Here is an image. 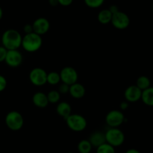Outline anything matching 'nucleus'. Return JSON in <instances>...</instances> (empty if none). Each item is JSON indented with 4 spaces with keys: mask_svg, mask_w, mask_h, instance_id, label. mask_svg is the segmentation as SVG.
<instances>
[{
    "mask_svg": "<svg viewBox=\"0 0 153 153\" xmlns=\"http://www.w3.org/2000/svg\"><path fill=\"white\" fill-rule=\"evenodd\" d=\"M67 153H74V152H67Z\"/></svg>",
    "mask_w": 153,
    "mask_h": 153,
    "instance_id": "35",
    "label": "nucleus"
},
{
    "mask_svg": "<svg viewBox=\"0 0 153 153\" xmlns=\"http://www.w3.org/2000/svg\"><path fill=\"white\" fill-rule=\"evenodd\" d=\"M49 3L51 6H53V7L59 4V3H58V0H49Z\"/></svg>",
    "mask_w": 153,
    "mask_h": 153,
    "instance_id": "32",
    "label": "nucleus"
},
{
    "mask_svg": "<svg viewBox=\"0 0 153 153\" xmlns=\"http://www.w3.org/2000/svg\"><path fill=\"white\" fill-rule=\"evenodd\" d=\"M152 10H153V5H152Z\"/></svg>",
    "mask_w": 153,
    "mask_h": 153,
    "instance_id": "36",
    "label": "nucleus"
},
{
    "mask_svg": "<svg viewBox=\"0 0 153 153\" xmlns=\"http://www.w3.org/2000/svg\"><path fill=\"white\" fill-rule=\"evenodd\" d=\"M23 56L19 50H7L5 57L6 64L11 68H17L22 64Z\"/></svg>",
    "mask_w": 153,
    "mask_h": 153,
    "instance_id": "10",
    "label": "nucleus"
},
{
    "mask_svg": "<svg viewBox=\"0 0 153 153\" xmlns=\"http://www.w3.org/2000/svg\"><path fill=\"white\" fill-rule=\"evenodd\" d=\"M1 40V46L7 50H19L22 44V36L17 30L10 28L3 32Z\"/></svg>",
    "mask_w": 153,
    "mask_h": 153,
    "instance_id": "1",
    "label": "nucleus"
},
{
    "mask_svg": "<svg viewBox=\"0 0 153 153\" xmlns=\"http://www.w3.org/2000/svg\"><path fill=\"white\" fill-rule=\"evenodd\" d=\"M126 153H140L138 150L135 149V148H130V149L127 150Z\"/></svg>",
    "mask_w": 153,
    "mask_h": 153,
    "instance_id": "33",
    "label": "nucleus"
},
{
    "mask_svg": "<svg viewBox=\"0 0 153 153\" xmlns=\"http://www.w3.org/2000/svg\"><path fill=\"white\" fill-rule=\"evenodd\" d=\"M85 4L91 8H98L101 7L105 0H84Z\"/></svg>",
    "mask_w": 153,
    "mask_h": 153,
    "instance_id": "24",
    "label": "nucleus"
},
{
    "mask_svg": "<svg viewBox=\"0 0 153 153\" xmlns=\"http://www.w3.org/2000/svg\"><path fill=\"white\" fill-rule=\"evenodd\" d=\"M61 82V76L60 74L56 71H51L47 73V78H46V82L49 85L55 86L58 85Z\"/></svg>",
    "mask_w": 153,
    "mask_h": 153,
    "instance_id": "20",
    "label": "nucleus"
},
{
    "mask_svg": "<svg viewBox=\"0 0 153 153\" xmlns=\"http://www.w3.org/2000/svg\"><path fill=\"white\" fill-rule=\"evenodd\" d=\"M56 112L65 119L72 113L71 105L67 101H59L56 106Z\"/></svg>",
    "mask_w": 153,
    "mask_h": 153,
    "instance_id": "15",
    "label": "nucleus"
},
{
    "mask_svg": "<svg viewBox=\"0 0 153 153\" xmlns=\"http://www.w3.org/2000/svg\"><path fill=\"white\" fill-rule=\"evenodd\" d=\"M7 80L4 76L0 74V92L4 91L7 86Z\"/></svg>",
    "mask_w": 153,
    "mask_h": 153,
    "instance_id": "26",
    "label": "nucleus"
},
{
    "mask_svg": "<svg viewBox=\"0 0 153 153\" xmlns=\"http://www.w3.org/2000/svg\"><path fill=\"white\" fill-rule=\"evenodd\" d=\"M105 136L106 142L114 148L120 146L125 141V134L119 128H110L106 130Z\"/></svg>",
    "mask_w": 153,
    "mask_h": 153,
    "instance_id": "4",
    "label": "nucleus"
},
{
    "mask_svg": "<svg viewBox=\"0 0 153 153\" xmlns=\"http://www.w3.org/2000/svg\"><path fill=\"white\" fill-rule=\"evenodd\" d=\"M136 86L141 91H143V90L150 87V80L147 76H140L137 78V81H136Z\"/></svg>",
    "mask_w": 153,
    "mask_h": 153,
    "instance_id": "21",
    "label": "nucleus"
},
{
    "mask_svg": "<svg viewBox=\"0 0 153 153\" xmlns=\"http://www.w3.org/2000/svg\"><path fill=\"white\" fill-rule=\"evenodd\" d=\"M4 122L10 130L16 131L20 130L24 124V118L22 114L16 110L10 111L4 118Z\"/></svg>",
    "mask_w": 153,
    "mask_h": 153,
    "instance_id": "3",
    "label": "nucleus"
},
{
    "mask_svg": "<svg viewBox=\"0 0 153 153\" xmlns=\"http://www.w3.org/2000/svg\"><path fill=\"white\" fill-rule=\"evenodd\" d=\"M128 101H123L122 103L120 104V109L123 110H125L128 108Z\"/></svg>",
    "mask_w": 153,
    "mask_h": 153,
    "instance_id": "31",
    "label": "nucleus"
},
{
    "mask_svg": "<svg viewBox=\"0 0 153 153\" xmlns=\"http://www.w3.org/2000/svg\"><path fill=\"white\" fill-rule=\"evenodd\" d=\"M69 90H70V86L68 84H66L64 82H62L60 84L59 88H58V91L59 92L60 94H67L69 93Z\"/></svg>",
    "mask_w": 153,
    "mask_h": 153,
    "instance_id": "25",
    "label": "nucleus"
},
{
    "mask_svg": "<svg viewBox=\"0 0 153 153\" xmlns=\"http://www.w3.org/2000/svg\"><path fill=\"white\" fill-rule=\"evenodd\" d=\"M141 99L145 104L153 106V87H149L142 91Z\"/></svg>",
    "mask_w": 153,
    "mask_h": 153,
    "instance_id": "18",
    "label": "nucleus"
},
{
    "mask_svg": "<svg viewBox=\"0 0 153 153\" xmlns=\"http://www.w3.org/2000/svg\"><path fill=\"white\" fill-rule=\"evenodd\" d=\"M112 13L109 10V9H103L99 12L97 15V20L99 22L103 25L110 23L112 19Z\"/></svg>",
    "mask_w": 153,
    "mask_h": 153,
    "instance_id": "17",
    "label": "nucleus"
},
{
    "mask_svg": "<svg viewBox=\"0 0 153 153\" xmlns=\"http://www.w3.org/2000/svg\"><path fill=\"white\" fill-rule=\"evenodd\" d=\"M29 80L33 85L36 86H42L45 85L47 78V73L41 68H34L30 71L28 75Z\"/></svg>",
    "mask_w": 153,
    "mask_h": 153,
    "instance_id": "6",
    "label": "nucleus"
},
{
    "mask_svg": "<svg viewBox=\"0 0 153 153\" xmlns=\"http://www.w3.org/2000/svg\"><path fill=\"white\" fill-rule=\"evenodd\" d=\"M109 10H110L111 12L112 13V14H114V13H116V12H117L119 10V8H118V7L117 5H115V4H113V5L110 6V8H109Z\"/></svg>",
    "mask_w": 153,
    "mask_h": 153,
    "instance_id": "30",
    "label": "nucleus"
},
{
    "mask_svg": "<svg viewBox=\"0 0 153 153\" xmlns=\"http://www.w3.org/2000/svg\"><path fill=\"white\" fill-rule=\"evenodd\" d=\"M65 121L69 128L75 132L83 131L88 125L86 118L80 114L71 113L65 118Z\"/></svg>",
    "mask_w": 153,
    "mask_h": 153,
    "instance_id": "5",
    "label": "nucleus"
},
{
    "mask_svg": "<svg viewBox=\"0 0 153 153\" xmlns=\"http://www.w3.org/2000/svg\"><path fill=\"white\" fill-rule=\"evenodd\" d=\"M88 140L90 141V142H91L93 146L97 148L100 145L106 142L105 133L102 131H99V130L93 132L91 134V136H90Z\"/></svg>",
    "mask_w": 153,
    "mask_h": 153,
    "instance_id": "16",
    "label": "nucleus"
},
{
    "mask_svg": "<svg viewBox=\"0 0 153 153\" xmlns=\"http://www.w3.org/2000/svg\"><path fill=\"white\" fill-rule=\"evenodd\" d=\"M32 102L37 107L45 108L49 104L47 94L42 92H37L32 96Z\"/></svg>",
    "mask_w": 153,
    "mask_h": 153,
    "instance_id": "14",
    "label": "nucleus"
},
{
    "mask_svg": "<svg viewBox=\"0 0 153 153\" xmlns=\"http://www.w3.org/2000/svg\"><path fill=\"white\" fill-rule=\"evenodd\" d=\"M59 74L61 82L68 84L69 86L76 82L79 79L77 70L74 68L70 67V66H67L61 69Z\"/></svg>",
    "mask_w": 153,
    "mask_h": 153,
    "instance_id": "9",
    "label": "nucleus"
},
{
    "mask_svg": "<svg viewBox=\"0 0 153 153\" xmlns=\"http://www.w3.org/2000/svg\"><path fill=\"white\" fill-rule=\"evenodd\" d=\"M43 44V39L39 34L34 32H31L30 34H26L22 37V44L25 51L28 52H34L40 49Z\"/></svg>",
    "mask_w": 153,
    "mask_h": 153,
    "instance_id": "2",
    "label": "nucleus"
},
{
    "mask_svg": "<svg viewBox=\"0 0 153 153\" xmlns=\"http://www.w3.org/2000/svg\"><path fill=\"white\" fill-rule=\"evenodd\" d=\"M142 91L136 85L130 86L126 88L124 92V97L128 102H137L141 99Z\"/></svg>",
    "mask_w": 153,
    "mask_h": 153,
    "instance_id": "12",
    "label": "nucleus"
},
{
    "mask_svg": "<svg viewBox=\"0 0 153 153\" xmlns=\"http://www.w3.org/2000/svg\"><path fill=\"white\" fill-rule=\"evenodd\" d=\"M24 32H25V34H30L31 32H33V27L32 24H25L23 27Z\"/></svg>",
    "mask_w": 153,
    "mask_h": 153,
    "instance_id": "28",
    "label": "nucleus"
},
{
    "mask_svg": "<svg viewBox=\"0 0 153 153\" xmlns=\"http://www.w3.org/2000/svg\"><path fill=\"white\" fill-rule=\"evenodd\" d=\"M85 92H86V90H85V86L79 82H76L70 86L69 93L73 98H82L85 96Z\"/></svg>",
    "mask_w": 153,
    "mask_h": 153,
    "instance_id": "13",
    "label": "nucleus"
},
{
    "mask_svg": "<svg viewBox=\"0 0 153 153\" xmlns=\"http://www.w3.org/2000/svg\"><path fill=\"white\" fill-rule=\"evenodd\" d=\"M105 122L110 128H119L125 122V116L120 110H113L107 113Z\"/></svg>",
    "mask_w": 153,
    "mask_h": 153,
    "instance_id": "8",
    "label": "nucleus"
},
{
    "mask_svg": "<svg viewBox=\"0 0 153 153\" xmlns=\"http://www.w3.org/2000/svg\"><path fill=\"white\" fill-rule=\"evenodd\" d=\"M47 98L49 100V103L50 104H58L61 99V94L58 90H51L49 92H48Z\"/></svg>",
    "mask_w": 153,
    "mask_h": 153,
    "instance_id": "22",
    "label": "nucleus"
},
{
    "mask_svg": "<svg viewBox=\"0 0 153 153\" xmlns=\"http://www.w3.org/2000/svg\"><path fill=\"white\" fill-rule=\"evenodd\" d=\"M93 146L88 140H82L78 144V151L79 153H91Z\"/></svg>",
    "mask_w": 153,
    "mask_h": 153,
    "instance_id": "19",
    "label": "nucleus"
},
{
    "mask_svg": "<svg viewBox=\"0 0 153 153\" xmlns=\"http://www.w3.org/2000/svg\"><path fill=\"white\" fill-rule=\"evenodd\" d=\"M7 52V50H6L3 46H0V62H4Z\"/></svg>",
    "mask_w": 153,
    "mask_h": 153,
    "instance_id": "27",
    "label": "nucleus"
},
{
    "mask_svg": "<svg viewBox=\"0 0 153 153\" xmlns=\"http://www.w3.org/2000/svg\"><path fill=\"white\" fill-rule=\"evenodd\" d=\"M111 23L114 28L119 30H123L128 28L130 24V18L124 12L118 10L117 12L112 15Z\"/></svg>",
    "mask_w": 153,
    "mask_h": 153,
    "instance_id": "7",
    "label": "nucleus"
},
{
    "mask_svg": "<svg viewBox=\"0 0 153 153\" xmlns=\"http://www.w3.org/2000/svg\"><path fill=\"white\" fill-rule=\"evenodd\" d=\"M33 32L39 35L42 36L48 32L50 28V22L46 18L39 17L36 19L32 23Z\"/></svg>",
    "mask_w": 153,
    "mask_h": 153,
    "instance_id": "11",
    "label": "nucleus"
},
{
    "mask_svg": "<svg viewBox=\"0 0 153 153\" xmlns=\"http://www.w3.org/2000/svg\"><path fill=\"white\" fill-rule=\"evenodd\" d=\"M97 153H115V148L108 142H105L97 147Z\"/></svg>",
    "mask_w": 153,
    "mask_h": 153,
    "instance_id": "23",
    "label": "nucleus"
},
{
    "mask_svg": "<svg viewBox=\"0 0 153 153\" xmlns=\"http://www.w3.org/2000/svg\"><path fill=\"white\" fill-rule=\"evenodd\" d=\"M73 0H58V3L60 5L64 6V7H67L72 4Z\"/></svg>",
    "mask_w": 153,
    "mask_h": 153,
    "instance_id": "29",
    "label": "nucleus"
},
{
    "mask_svg": "<svg viewBox=\"0 0 153 153\" xmlns=\"http://www.w3.org/2000/svg\"><path fill=\"white\" fill-rule=\"evenodd\" d=\"M2 16H3V10L2 9H1V8L0 7V20H1V19L2 18Z\"/></svg>",
    "mask_w": 153,
    "mask_h": 153,
    "instance_id": "34",
    "label": "nucleus"
}]
</instances>
